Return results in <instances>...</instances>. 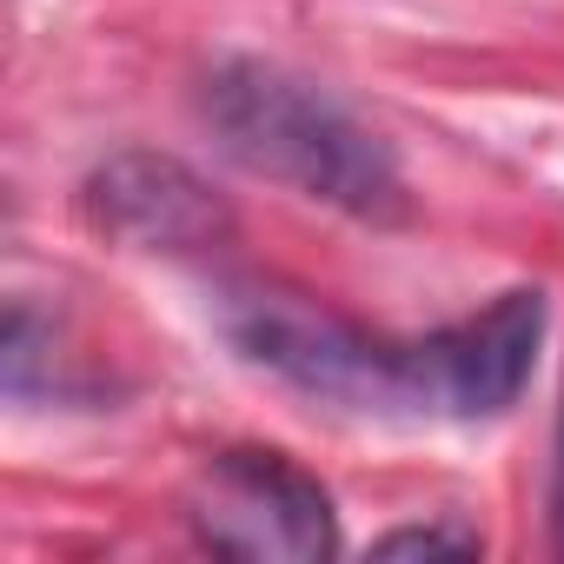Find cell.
<instances>
[{
  "label": "cell",
  "instance_id": "obj_1",
  "mask_svg": "<svg viewBox=\"0 0 564 564\" xmlns=\"http://www.w3.org/2000/svg\"><path fill=\"white\" fill-rule=\"evenodd\" d=\"M199 120L246 173L286 186L313 206H333L346 219L392 226L405 219V173L392 147L319 80L232 54L199 80Z\"/></svg>",
  "mask_w": 564,
  "mask_h": 564
},
{
  "label": "cell",
  "instance_id": "obj_2",
  "mask_svg": "<svg viewBox=\"0 0 564 564\" xmlns=\"http://www.w3.org/2000/svg\"><path fill=\"white\" fill-rule=\"evenodd\" d=\"M219 333L232 339L246 366L272 372L279 386H293L319 405L405 412V339H379L293 286H272V279L226 286Z\"/></svg>",
  "mask_w": 564,
  "mask_h": 564
},
{
  "label": "cell",
  "instance_id": "obj_3",
  "mask_svg": "<svg viewBox=\"0 0 564 564\" xmlns=\"http://www.w3.org/2000/svg\"><path fill=\"white\" fill-rule=\"evenodd\" d=\"M186 518L206 551L246 557V564H306V557L339 551L333 491L306 465H293L286 452H265V445L213 452L186 498Z\"/></svg>",
  "mask_w": 564,
  "mask_h": 564
},
{
  "label": "cell",
  "instance_id": "obj_4",
  "mask_svg": "<svg viewBox=\"0 0 564 564\" xmlns=\"http://www.w3.org/2000/svg\"><path fill=\"white\" fill-rule=\"evenodd\" d=\"M544 346V293L511 286L491 306L405 339V419H498L531 386Z\"/></svg>",
  "mask_w": 564,
  "mask_h": 564
},
{
  "label": "cell",
  "instance_id": "obj_5",
  "mask_svg": "<svg viewBox=\"0 0 564 564\" xmlns=\"http://www.w3.org/2000/svg\"><path fill=\"white\" fill-rule=\"evenodd\" d=\"M80 213L94 232L133 246V252H166V259H213L232 246L239 219L213 180H199L186 160L153 153V147H120L80 180Z\"/></svg>",
  "mask_w": 564,
  "mask_h": 564
},
{
  "label": "cell",
  "instance_id": "obj_6",
  "mask_svg": "<svg viewBox=\"0 0 564 564\" xmlns=\"http://www.w3.org/2000/svg\"><path fill=\"white\" fill-rule=\"evenodd\" d=\"M379 557H471L485 551V538L471 524H399L386 538H372Z\"/></svg>",
  "mask_w": 564,
  "mask_h": 564
},
{
  "label": "cell",
  "instance_id": "obj_7",
  "mask_svg": "<svg viewBox=\"0 0 564 564\" xmlns=\"http://www.w3.org/2000/svg\"><path fill=\"white\" fill-rule=\"evenodd\" d=\"M551 531L564 551V412H557V458H551Z\"/></svg>",
  "mask_w": 564,
  "mask_h": 564
}]
</instances>
